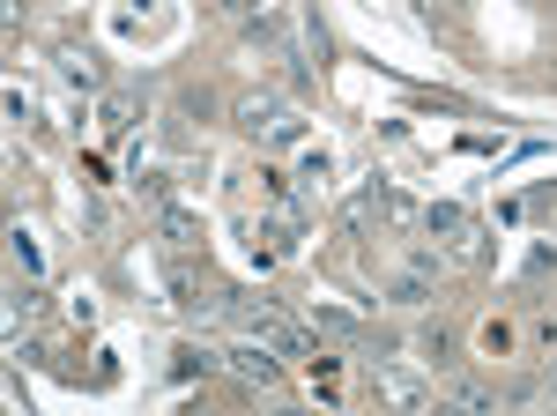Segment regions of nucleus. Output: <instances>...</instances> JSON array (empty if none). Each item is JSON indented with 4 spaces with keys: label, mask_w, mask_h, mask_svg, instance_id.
<instances>
[{
    "label": "nucleus",
    "mask_w": 557,
    "mask_h": 416,
    "mask_svg": "<svg viewBox=\"0 0 557 416\" xmlns=\"http://www.w3.org/2000/svg\"><path fill=\"white\" fill-rule=\"evenodd\" d=\"M231 120L246 126V134H275V142H298V134H305V120L275 97V89H246V97L231 105Z\"/></svg>",
    "instance_id": "1"
},
{
    "label": "nucleus",
    "mask_w": 557,
    "mask_h": 416,
    "mask_svg": "<svg viewBox=\"0 0 557 416\" xmlns=\"http://www.w3.org/2000/svg\"><path fill=\"white\" fill-rule=\"evenodd\" d=\"M424 231L446 253H461V260H475V253H483V223H475L469 208H454V201H431L424 208Z\"/></svg>",
    "instance_id": "2"
},
{
    "label": "nucleus",
    "mask_w": 557,
    "mask_h": 416,
    "mask_svg": "<svg viewBox=\"0 0 557 416\" xmlns=\"http://www.w3.org/2000/svg\"><path fill=\"white\" fill-rule=\"evenodd\" d=\"M223 372L246 379V387H283V357H275L260 334H246V342H231V350H223Z\"/></svg>",
    "instance_id": "3"
},
{
    "label": "nucleus",
    "mask_w": 557,
    "mask_h": 416,
    "mask_svg": "<svg viewBox=\"0 0 557 416\" xmlns=\"http://www.w3.org/2000/svg\"><path fill=\"white\" fill-rule=\"evenodd\" d=\"M431 268H438V253H417V260H409V268L386 283V305H401V313H424L431 297H438V291H431Z\"/></svg>",
    "instance_id": "4"
},
{
    "label": "nucleus",
    "mask_w": 557,
    "mask_h": 416,
    "mask_svg": "<svg viewBox=\"0 0 557 416\" xmlns=\"http://www.w3.org/2000/svg\"><path fill=\"white\" fill-rule=\"evenodd\" d=\"M372 402H386V409H424L431 387L409 379V372H394V365H380V372H372Z\"/></svg>",
    "instance_id": "5"
},
{
    "label": "nucleus",
    "mask_w": 557,
    "mask_h": 416,
    "mask_svg": "<svg viewBox=\"0 0 557 416\" xmlns=\"http://www.w3.org/2000/svg\"><path fill=\"white\" fill-rule=\"evenodd\" d=\"M134 120H141V112H134V97H120V89H104V97H97V134H104V142H127Z\"/></svg>",
    "instance_id": "6"
},
{
    "label": "nucleus",
    "mask_w": 557,
    "mask_h": 416,
    "mask_svg": "<svg viewBox=\"0 0 557 416\" xmlns=\"http://www.w3.org/2000/svg\"><path fill=\"white\" fill-rule=\"evenodd\" d=\"M157 238H164L172 253H194V246H201V223H194L178 201H164V208H157Z\"/></svg>",
    "instance_id": "7"
},
{
    "label": "nucleus",
    "mask_w": 557,
    "mask_h": 416,
    "mask_svg": "<svg viewBox=\"0 0 557 416\" xmlns=\"http://www.w3.org/2000/svg\"><path fill=\"white\" fill-rule=\"evenodd\" d=\"M8 260H15V276H23V283H38V276H45V253H38V238H30L23 223L8 231Z\"/></svg>",
    "instance_id": "8"
},
{
    "label": "nucleus",
    "mask_w": 557,
    "mask_h": 416,
    "mask_svg": "<svg viewBox=\"0 0 557 416\" xmlns=\"http://www.w3.org/2000/svg\"><path fill=\"white\" fill-rule=\"evenodd\" d=\"M312 328H320V334H343V342H357V350H372L364 320H349V313H335V305H312Z\"/></svg>",
    "instance_id": "9"
},
{
    "label": "nucleus",
    "mask_w": 557,
    "mask_h": 416,
    "mask_svg": "<svg viewBox=\"0 0 557 416\" xmlns=\"http://www.w3.org/2000/svg\"><path fill=\"white\" fill-rule=\"evenodd\" d=\"M60 75H67L75 89H104V68H97L89 52H60Z\"/></svg>",
    "instance_id": "10"
},
{
    "label": "nucleus",
    "mask_w": 557,
    "mask_h": 416,
    "mask_svg": "<svg viewBox=\"0 0 557 416\" xmlns=\"http://www.w3.org/2000/svg\"><path fill=\"white\" fill-rule=\"evenodd\" d=\"M223 365V350H178V379H201Z\"/></svg>",
    "instance_id": "11"
},
{
    "label": "nucleus",
    "mask_w": 557,
    "mask_h": 416,
    "mask_svg": "<svg viewBox=\"0 0 557 416\" xmlns=\"http://www.w3.org/2000/svg\"><path fill=\"white\" fill-rule=\"evenodd\" d=\"M446 402H454V409H475V416H491V409H498V402H491L483 387H446Z\"/></svg>",
    "instance_id": "12"
},
{
    "label": "nucleus",
    "mask_w": 557,
    "mask_h": 416,
    "mask_svg": "<svg viewBox=\"0 0 557 416\" xmlns=\"http://www.w3.org/2000/svg\"><path fill=\"white\" fill-rule=\"evenodd\" d=\"M38 320V291H15L8 297V328H30Z\"/></svg>",
    "instance_id": "13"
},
{
    "label": "nucleus",
    "mask_w": 557,
    "mask_h": 416,
    "mask_svg": "<svg viewBox=\"0 0 557 416\" xmlns=\"http://www.w3.org/2000/svg\"><path fill=\"white\" fill-rule=\"evenodd\" d=\"M223 15H231V23H246V30H253L260 15H268V0H223Z\"/></svg>",
    "instance_id": "14"
},
{
    "label": "nucleus",
    "mask_w": 557,
    "mask_h": 416,
    "mask_svg": "<svg viewBox=\"0 0 557 416\" xmlns=\"http://www.w3.org/2000/svg\"><path fill=\"white\" fill-rule=\"evenodd\" d=\"M386 216H394L401 231H409V223H424V208H417V201H401V194H386Z\"/></svg>",
    "instance_id": "15"
},
{
    "label": "nucleus",
    "mask_w": 557,
    "mask_h": 416,
    "mask_svg": "<svg viewBox=\"0 0 557 416\" xmlns=\"http://www.w3.org/2000/svg\"><path fill=\"white\" fill-rule=\"evenodd\" d=\"M535 402H557V357L543 365V379H535Z\"/></svg>",
    "instance_id": "16"
},
{
    "label": "nucleus",
    "mask_w": 557,
    "mask_h": 416,
    "mask_svg": "<svg viewBox=\"0 0 557 416\" xmlns=\"http://www.w3.org/2000/svg\"><path fill=\"white\" fill-rule=\"evenodd\" d=\"M409 8H417V15H431V0H409Z\"/></svg>",
    "instance_id": "17"
}]
</instances>
